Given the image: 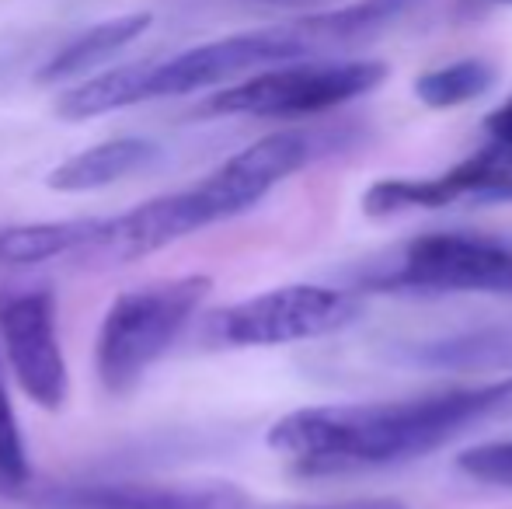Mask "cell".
Masks as SVG:
<instances>
[{
    "label": "cell",
    "mask_w": 512,
    "mask_h": 509,
    "mask_svg": "<svg viewBox=\"0 0 512 509\" xmlns=\"http://www.w3.org/2000/svg\"><path fill=\"white\" fill-rule=\"evenodd\" d=\"M485 419H499L495 384L398 401L297 408L269 429V447L300 471L335 475L422 457Z\"/></svg>",
    "instance_id": "6da1fadb"
},
{
    "label": "cell",
    "mask_w": 512,
    "mask_h": 509,
    "mask_svg": "<svg viewBox=\"0 0 512 509\" xmlns=\"http://www.w3.org/2000/svg\"><path fill=\"white\" fill-rule=\"evenodd\" d=\"M213 279L189 276L157 279V283L126 290L108 304L95 342V370L108 394H129L147 377V370L168 353L185 332Z\"/></svg>",
    "instance_id": "7a4b0ae2"
},
{
    "label": "cell",
    "mask_w": 512,
    "mask_h": 509,
    "mask_svg": "<svg viewBox=\"0 0 512 509\" xmlns=\"http://www.w3.org/2000/svg\"><path fill=\"white\" fill-rule=\"evenodd\" d=\"M380 60H293L248 74L244 81L216 91L203 105V116H251L297 119L338 109L370 95L387 81Z\"/></svg>",
    "instance_id": "3957f363"
},
{
    "label": "cell",
    "mask_w": 512,
    "mask_h": 509,
    "mask_svg": "<svg viewBox=\"0 0 512 509\" xmlns=\"http://www.w3.org/2000/svg\"><path fill=\"white\" fill-rule=\"evenodd\" d=\"M363 283L387 293H512V245L474 231L422 234Z\"/></svg>",
    "instance_id": "277c9868"
},
{
    "label": "cell",
    "mask_w": 512,
    "mask_h": 509,
    "mask_svg": "<svg viewBox=\"0 0 512 509\" xmlns=\"http://www.w3.org/2000/svg\"><path fill=\"white\" fill-rule=\"evenodd\" d=\"M317 53H324V46L307 14H300L297 21H286V25L213 39L164 63H150V102L206 91L216 84L237 81V77L258 74V70L279 67V63L310 60Z\"/></svg>",
    "instance_id": "5b68a950"
},
{
    "label": "cell",
    "mask_w": 512,
    "mask_h": 509,
    "mask_svg": "<svg viewBox=\"0 0 512 509\" xmlns=\"http://www.w3.org/2000/svg\"><path fill=\"white\" fill-rule=\"evenodd\" d=\"M359 314L363 300L356 293L317 283H290L223 307L213 318V335L223 346H286L342 332Z\"/></svg>",
    "instance_id": "8992f818"
},
{
    "label": "cell",
    "mask_w": 512,
    "mask_h": 509,
    "mask_svg": "<svg viewBox=\"0 0 512 509\" xmlns=\"http://www.w3.org/2000/svg\"><path fill=\"white\" fill-rule=\"evenodd\" d=\"M0 346L21 391L46 412L70 398V370L49 290H0Z\"/></svg>",
    "instance_id": "52a82bcc"
},
{
    "label": "cell",
    "mask_w": 512,
    "mask_h": 509,
    "mask_svg": "<svg viewBox=\"0 0 512 509\" xmlns=\"http://www.w3.org/2000/svg\"><path fill=\"white\" fill-rule=\"evenodd\" d=\"M314 157V140L297 129H283V133H269L255 140L251 147L237 150L234 157L209 171L199 185H192V199H196L199 213H203L206 227L220 224V220L241 217L255 203H262L279 182L297 175L300 168Z\"/></svg>",
    "instance_id": "ba28073f"
},
{
    "label": "cell",
    "mask_w": 512,
    "mask_h": 509,
    "mask_svg": "<svg viewBox=\"0 0 512 509\" xmlns=\"http://www.w3.org/2000/svg\"><path fill=\"white\" fill-rule=\"evenodd\" d=\"M512 168L506 147H488L450 171L432 178H384L373 182L363 196V210L370 217H394L405 210H439L460 199H509Z\"/></svg>",
    "instance_id": "9c48e42d"
},
{
    "label": "cell",
    "mask_w": 512,
    "mask_h": 509,
    "mask_svg": "<svg viewBox=\"0 0 512 509\" xmlns=\"http://www.w3.org/2000/svg\"><path fill=\"white\" fill-rule=\"evenodd\" d=\"M203 227L206 220L189 189L164 192V196L147 199V203L133 206V210L119 213V217H105L102 238L91 245V252L84 258L102 265H129L178 245V241L203 231Z\"/></svg>",
    "instance_id": "30bf717a"
},
{
    "label": "cell",
    "mask_w": 512,
    "mask_h": 509,
    "mask_svg": "<svg viewBox=\"0 0 512 509\" xmlns=\"http://www.w3.org/2000/svg\"><path fill=\"white\" fill-rule=\"evenodd\" d=\"M53 509H248L230 482H108L70 485L46 496Z\"/></svg>",
    "instance_id": "8fae6325"
},
{
    "label": "cell",
    "mask_w": 512,
    "mask_h": 509,
    "mask_svg": "<svg viewBox=\"0 0 512 509\" xmlns=\"http://www.w3.org/2000/svg\"><path fill=\"white\" fill-rule=\"evenodd\" d=\"M154 157L157 147L150 140H143V136H115V140H102L95 147H84L74 157H67L60 168L49 171L46 185L53 192H67V196L98 192L143 171Z\"/></svg>",
    "instance_id": "7c38bea8"
},
{
    "label": "cell",
    "mask_w": 512,
    "mask_h": 509,
    "mask_svg": "<svg viewBox=\"0 0 512 509\" xmlns=\"http://www.w3.org/2000/svg\"><path fill=\"white\" fill-rule=\"evenodd\" d=\"M105 231V217L77 220H42V224H18L0 231V265L25 269L53 258H84Z\"/></svg>",
    "instance_id": "4fadbf2b"
},
{
    "label": "cell",
    "mask_w": 512,
    "mask_h": 509,
    "mask_svg": "<svg viewBox=\"0 0 512 509\" xmlns=\"http://www.w3.org/2000/svg\"><path fill=\"white\" fill-rule=\"evenodd\" d=\"M150 21H154L150 11H133V14H119V18H108L102 25L88 28V32H81L74 42H67V46L39 70V84H60V81H74V77L91 74L95 67L112 60L119 49L133 46L150 28Z\"/></svg>",
    "instance_id": "5bb4252c"
},
{
    "label": "cell",
    "mask_w": 512,
    "mask_h": 509,
    "mask_svg": "<svg viewBox=\"0 0 512 509\" xmlns=\"http://www.w3.org/2000/svg\"><path fill=\"white\" fill-rule=\"evenodd\" d=\"M143 102H150V63H126L63 91L56 98V116L67 123H84Z\"/></svg>",
    "instance_id": "9a60e30c"
},
{
    "label": "cell",
    "mask_w": 512,
    "mask_h": 509,
    "mask_svg": "<svg viewBox=\"0 0 512 509\" xmlns=\"http://www.w3.org/2000/svg\"><path fill=\"white\" fill-rule=\"evenodd\" d=\"M411 363L429 370H506L512 367V328L450 335L411 349Z\"/></svg>",
    "instance_id": "2e32d148"
},
{
    "label": "cell",
    "mask_w": 512,
    "mask_h": 509,
    "mask_svg": "<svg viewBox=\"0 0 512 509\" xmlns=\"http://www.w3.org/2000/svg\"><path fill=\"white\" fill-rule=\"evenodd\" d=\"M495 84V67L485 60H457L446 67L425 70L415 81V95L429 109H457L481 98Z\"/></svg>",
    "instance_id": "e0dca14e"
},
{
    "label": "cell",
    "mask_w": 512,
    "mask_h": 509,
    "mask_svg": "<svg viewBox=\"0 0 512 509\" xmlns=\"http://www.w3.org/2000/svg\"><path fill=\"white\" fill-rule=\"evenodd\" d=\"M0 482L4 485H28L32 482V464H28V447L21 436V422L14 412V401L7 394L4 370H0Z\"/></svg>",
    "instance_id": "ac0fdd59"
},
{
    "label": "cell",
    "mask_w": 512,
    "mask_h": 509,
    "mask_svg": "<svg viewBox=\"0 0 512 509\" xmlns=\"http://www.w3.org/2000/svg\"><path fill=\"white\" fill-rule=\"evenodd\" d=\"M457 468L464 475L478 478V482L512 489V436L509 440H488L478 443V447H467L457 457Z\"/></svg>",
    "instance_id": "d6986e66"
},
{
    "label": "cell",
    "mask_w": 512,
    "mask_h": 509,
    "mask_svg": "<svg viewBox=\"0 0 512 509\" xmlns=\"http://www.w3.org/2000/svg\"><path fill=\"white\" fill-rule=\"evenodd\" d=\"M485 129H488V136L499 143V147L512 150V98H509V102H502L499 109L485 119Z\"/></svg>",
    "instance_id": "ffe728a7"
},
{
    "label": "cell",
    "mask_w": 512,
    "mask_h": 509,
    "mask_svg": "<svg viewBox=\"0 0 512 509\" xmlns=\"http://www.w3.org/2000/svg\"><path fill=\"white\" fill-rule=\"evenodd\" d=\"M255 7H265V11H297V14H317L328 11V7L342 4V0H248Z\"/></svg>",
    "instance_id": "44dd1931"
},
{
    "label": "cell",
    "mask_w": 512,
    "mask_h": 509,
    "mask_svg": "<svg viewBox=\"0 0 512 509\" xmlns=\"http://www.w3.org/2000/svg\"><path fill=\"white\" fill-rule=\"evenodd\" d=\"M300 509H408V506L391 496H373V499H349V503H328V506H300Z\"/></svg>",
    "instance_id": "7402d4cb"
},
{
    "label": "cell",
    "mask_w": 512,
    "mask_h": 509,
    "mask_svg": "<svg viewBox=\"0 0 512 509\" xmlns=\"http://www.w3.org/2000/svg\"><path fill=\"white\" fill-rule=\"evenodd\" d=\"M495 401H499V419L512 415V374L495 381Z\"/></svg>",
    "instance_id": "603a6c76"
},
{
    "label": "cell",
    "mask_w": 512,
    "mask_h": 509,
    "mask_svg": "<svg viewBox=\"0 0 512 509\" xmlns=\"http://www.w3.org/2000/svg\"><path fill=\"white\" fill-rule=\"evenodd\" d=\"M495 4H512V0H495Z\"/></svg>",
    "instance_id": "cb8c5ba5"
}]
</instances>
